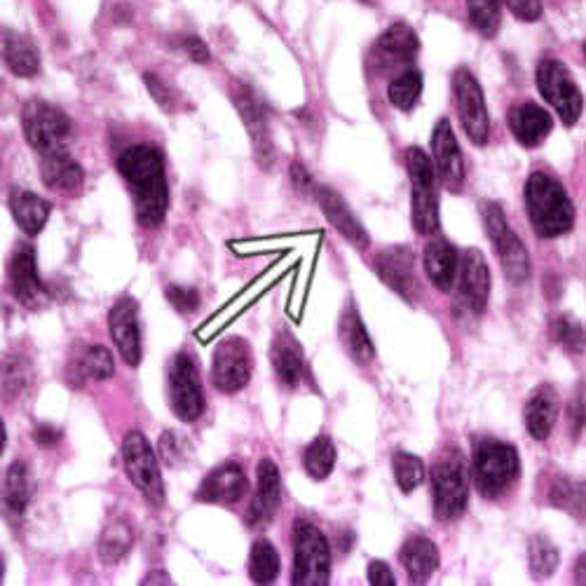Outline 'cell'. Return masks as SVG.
I'll return each instance as SVG.
<instances>
[{"label": "cell", "mask_w": 586, "mask_h": 586, "mask_svg": "<svg viewBox=\"0 0 586 586\" xmlns=\"http://www.w3.org/2000/svg\"><path fill=\"white\" fill-rule=\"evenodd\" d=\"M134 544V533L132 528L127 526L125 521H111L104 528V533L99 535L97 554L104 565H115L125 558L129 551H132Z\"/></svg>", "instance_id": "d590c367"}, {"label": "cell", "mask_w": 586, "mask_h": 586, "mask_svg": "<svg viewBox=\"0 0 586 586\" xmlns=\"http://www.w3.org/2000/svg\"><path fill=\"white\" fill-rule=\"evenodd\" d=\"M460 298L472 312H483L490 296V270L479 249H467L460 256Z\"/></svg>", "instance_id": "44dd1931"}, {"label": "cell", "mask_w": 586, "mask_h": 586, "mask_svg": "<svg viewBox=\"0 0 586 586\" xmlns=\"http://www.w3.org/2000/svg\"><path fill=\"white\" fill-rule=\"evenodd\" d=\"M584 54H586V45H584Z\"/></svg>", "instance_id": "6f0895ef"}, {"label": "cell", "mask_w": 586, "mask_h": 586, "mask_svg": "<svg viewBox=\"0 0 586 586\" xmlns=\"http://www.w3.org/2000/svg\"><path fill=\"white\" fill-rule=\"evenodd\" d=\"M528 563L535 579H547L558 568V549L544 535H533L528 542Z\"/></svg>", "instance_id": "60d3db41"}, {"label": "cell", "mask_w": 586, "mask_h": 586, "mask_svg": "<svg viewBox=\"0 0 586 586\" xmlns=\"http://www.w3.org/2000/svg\"><path fill=\"white\" fill-rule=\"evenodd\" d=\"M291 181L296 190H301V193H310V190H315V181H312V176L308 169H305L301 162H291Z\"/></svg>", "instance_id": "f5cc1de1"}, {"label": "cell", "mask_w": 586, "mask_h": 586, "mask_svg": "<svg viewBox=\"0 0 586 586\" xmlns=\"http://www.w3.org/2000/svg\"><path fill=\"white\" fill-rule=\"evenodd\" d=\"M453 94H455V108H458L462 129L469 136V141L476 146H486L490 136V118L486 99H483V90L472 73L467 68H460L453 76Z\"/></svg>", "instance_id": "7c38bea8"}, {"label": "cell", "mask_w": 586, "mask_h": 586, "mask_svg": "<svg viewBox=\"0 0 586 586\" xmlns=\"http://www.w3.org/2000/svg\"><path fill=\"white\" fill-rule=\"evenodd\" d=\"M143 83H146L148 92H151V97L155 99V104H158L162 111H174L172 94H169L167 85L162 83L158 76H153V73H146V76H143Z\"/></svg>", "instance_id": "681fc988"}, {"label": "cell", "mask_w": 586, "mask_h": 586, "mask_svg": "<svg viewBox=\"0 0 586 586\" xmlns=\"http://www.w3.org/2000/svg\"><path fill=\"white\" fill-rule=\"evenodd\" d=\"M392 469H394V479H397V486L404 490V493H413V490L425 481V465H422L420 458H415V455L411 453L394 455Z\"/></svg>", "instance_id": "7bdbcfd3"}, {"label": "cell", "mask_w": 586, "mask_h": 586, "mask_svg": "<svg viewBox=\"0 0 586 586\" xmlns=\"http://www.w3.org/2000/svg\"><path fill=\"white\" fill-rule=\"evenodd\" d=\"M369 582L376 586H394L397 584V579H394L390 565L383 561H373L369 565Z\"/></svg>", "instance_id": "816d5d0a"}, {"label": "cell", "mask_w": 586, "mask_h": 586, "mask_svg": "<svg viewBox=\"0 0 586 586\" xmlns=\"http://www.w3.org/2000/svg\"><path fill=\"white\" fill-rule=\"evenodd\" d=\"M537 90L547 104L558 113L563 125L572 127L579 120L584 108L582 92L575 80H572L570 71L565 68L563 61L558 59H542L537 66Z\"/></svg>", "instance_id": "30bf717a"}, {"label": "cell", "mask_w": 586, "mask_h": 586, "mask_svg": "<svg viewBox=\"0 0 586 586\" xmlns=\"http://www.w3.org/2000/svg\"><path fill=\"white\" fill-rule=\"evenodd\" d=\"M181 50L186 52L190 59L197 61V64H207V61H209V47L204 45L197 36L181 38Z\"/></svg>", "instance_id": "f907efd6"}, {"label": "cell", "mask_w": 586, "mask_h": 586, "mask_svg": "<svg viewBox=\"0 0 586 586\" xmlns=\"http://www.w3.org/2000/svg\"><path fill=\"white\" fill-rule=\"evenodd\" d=\"M406 172L411 179V214L418 235H434L439 230V197H436V174L429 155L413 146L406 151Z\"/></svg>", "instance_id": "5b68a950"}, {"label": "cell", "mask_w": 586, "mask_h": 586, "mask_svg": "<svg viewBox=\"0 0 586 586\" xmlns=\"http://www.w3.org/2000/svg\"><path fill=\"white\" fill-rule=\"evenodd\" d=\"M425 272L439 291H451L460 272V254L446 240H434L425 247Z\"/></svg>", "instance_id": "83f0119b"}, {"label": "cell", "mask_w": 586, "mask_h": 586, "mask_svg": "<svg viewBox=\"0 0 586 586\" xmlns=\"http://www.w3.org/2000/svg\"><path fill=\"white\" fill-rule=\"evenodd\" d=\"M549 500L556 509L570 514L572 519L586 521V481H575L558 476L549 488Z\"/></svg>", "instance_id": "e575fe53"}, {"label": "cell", "mask_w": 586, "mask_h": 586, "mask_svg": "<svg viewBox=\"0 0 586 586\" xmlns=\"http://www.w3.org/2000/svg\"><path fill=\"white\" fill-rule=\"evenodd\" d=\"M33 383V371L29 359L22 354H10L3 364V392L5 399H19Z\"/></svg>", "instance_id": "ab89813d"}, {"label": "cell", "mask_w": 586, "mask_h": 586, "mask_svg": "<svg viewBox=\"0 0 586 586\" xmlns=\"http://www.w3.org/2000/svg\"><path fill=\"white\" fill-rule=\"evenodd\" d=\"M10 289L12 296L29 310L43 308L47 298H50V291H47V286L38 275L36 254H33V247H29V244H19L15 254H12Z\"/></svg>", "instance_id": "2e32d148"}, {"label": "cell", "mask_w": 586, "mask_h": 586, "mask_svg": "<svg viewBox=\"0 0 586 586\" xmlns=\"http://www.w3.org/2000/svg\"><path fill=\"white\" fill-rule=\"evenodd\" d=\"M40 179L52 193L76 195L85 183V172L78 160H73L66 151L47 153L40 160Z\"/></svg>", "instance_id": "cb8c5ba5"}, {"label": "cell", "mask_w": 586, "mask_h": 586, "mask_svg": "<svg viewBox=\"0 0 586 586\" xmlns=\"http://www.w3.org/2000/svg\"><path fill=\"white\" fill-rule=\"evenodd\" d=\"M10 211L15 216L17 226L22 228V233L36 237L45 228L47 218H50L52 204L40 195L31 193V190H15L10 197Z\"/></svg>", "instance_id": "4dcf8cb0"}, {"label": "cell", "mask_w": 586, "mask_h": 586, "mask_svg": "<svg viewBox=\"0 0 586 586\" xmlns=\"http://www.w3.org/2000/svg\"><path fill=\"white\" fill-rule=\"evenodd\" d=\"M167 301L172 303V308L181 315H193L200 308V293L193 286H179V284H169L165 289Z\"/></svg>", "instance_id": "bcb514c9"}, {"label": "cell", "mask_w": 586, "mask_h": 586, "mask_svg": "<svg viewBox=\"0 0 586 586\" xmlns=\"http://www.w3.org/2000/svg\"><path fill=\"white\" fill-rule=\"evenodd\" d=\"M315 195H317L319 207H322V211H324L326 221H329L331 226L336 228L338 233L352 244V247L369 249V244H371L369 233H366L364 226H361L359 218L352 214V209L347 207V202L343 200V197H340V193H336L333 188L319 186V188H315Z\"/></svg>", "instance_id": "7402d4cb"}, {"label": "cell", "mask_w": 586, "mask_h": 586, "mask_svg": "<svg viewBox=\"0 0 586 586\" xmlns=\"http://www.w3.org/2000/svg\"><path fill=\"white\" fill-rule=\"evenodd\" d=\"M303 465L305 472H308L315 481H324L326 476L333 472V465H336V446H333L329 436H317V439L305 448Z\"/></svg>", "instance_id": "f35d334b"}, {"label": "cell", "mask_w": 586, "mask_h": 586, "mask_svg": "<svg viewBox=\"0 0 586 586\" xmlns=\"http://www.w3.org/2000/svg\"><path fill=\"white\" fill-rule=\"evenodd\" d=\"M399 561L413 584H425L439 568V549L429 537L415 535L401 547Z\"/></svg>", "instance_id": "f1b7e54d"}, {"label": "cell", "mask_w": 586, "mask_h": 586, "mask_svg": "<svg viewBox=\"0 0 586 586\" xmlns=\"http://www.w3.org/2000/svg\"><path fill=\"white\" fill-rule=\"evenodd\" d=\"M258 488L251 507L247 511L249 526H263L268 523L282 502V479H279V469L270 458H263L256 467Z\"/></svg>", "instance_id": "603a6c76"}, {"label": "cell", "mask_w": 586, "mask_h": 586, "mask_svg": "<svg viewBox=\"0 0 586 586\" xmlns=\"http://www.w3.org/2000/svg\"><path fill=\"white\" fill-rule=\"evenodd\" d=\"M420 50L418 33H415L408 24H392L371 50V66L373 71L380 73H394L406 71L413 64L415 54Z\"/></svg>", "instance_id": "4fadbf2b"}, {"label": "cell", "mask_w": 586, "mask_h": 586, "mask_svg": "<svg viewBox=\"0 0 586 586\" xmlns=\"http://www.w3.org/2000/svg\"><path fill=\"white\" fill-rule=\"evenodd\" d=\"M434 514L441 523L458 521L469 504L467 467L458 451L446 453L432 469Z\"/></svg>", "instance_id": "8992f818"}, {"label": "cell", "mask_w": 586, "mask_h": 586, "mask_svg": "<svg viewBox=\"0 0 586 586\" xmlns=\"http://www.w3.org/2000/svg\"><path fill=\"white\" fill-rule=\"evenodd\" d=\"M211 378L221 392L235 394L247 387L251 378V350L247 340L228 338L221 340L214 352Z\"/></svg>", "instance_id": "5bb4252c"}, {"label": "cell", "mask_w": 586, "mask_h": 586, "mask_svg": "<svg viewBox=\"0 0 586 586\" xmlns=\"http://www.w3.org/2000/svg\"><path fill=\"white\" fill-rule=\"evenodd\" d=\"M376 272L394 293H399L404 301L418 298V279H415V258L413 251L406 247L385 249L376 256Z\"/></svg>", "instance_id": "d6986e66"}, {"label": "cell", "mask_w": 586, "mask_h": 586, "mask_svg": "<svg viewBox=\"0 0 586 586\" xmlns=\"http://www.w3.org/2000/svg\"><path fill=\"white\" fill-rule=\"evenodd\" d=\"M483 221H486V230L490 242H493L495 254L500 258V265L504 270V277L511 284H523L530 277V256L526 244L519 240V235L509 228L507 218L500 204L488 202L483 204Z\"/></svg>", "instance_id": "ba28073f"}, {"label": "cell", "mask_w": 586, "mask_h": 586, "mask_svg": "<svg viewBox=\"0 0 586 586\" xmlns=\"http://www.w3.org/2000/svg\"><path fill=\"white\" fill-rule=\"evenodd\" d=\"M108 331L120 357L127 366H139L141 361V329L139 315H136V303L132 298H120L108 312Z\"/></svg>", "instance_id": "ac0fdd59"}, {"label": "cell", "mask_w": 586, "mask_h": 586, "mask_svg": "<svg viewBox=\"0 0 586 586\" xmlns=\"http://www.w3.org/2000/svg\"><path fill=\"white\" fill-rule=\"evenodd\" d=\"M22 129L29 146L40 155L66 151V143L71 139V120H68V115L61 108L38 99L24 106Z\"/></svg>", "instance_id": "52a82bcc"}, {"label": "cell", "mask_w": 586, "mask_h": 586, "mask_svg": "<svg viewBox=\"0 0 586 586\" xmlns=\"http://www.w3.org/2000/svg\"><path fill=\"white\" fill-rule=\"evenodd\" d=\"M279 565H282V561H279L277 549L268 540L254 542L249 554V577L256 584L275 582L279 575Z\"/></svg>", "instance_id": "74e56055"}, {"label": "cell", "mask_w": 586, "mask_h": 586, "mask_svg": "<svg viewBox=\"0 0 586 586\" xmlns=\"http://www.w3.org/2000/svg\"><path fill=\"white\" fill-rule=\"evenodd\" d=\"M558 413H561V397L551 385H542L533 392V397L528 399L526 411H523V418H526V427L530 436L535 441H547L549 434L554 432Z\"/></svg>", "instance_id": "484cf974"}, {"label": "cell", "mask_w": 586, "mask_h": 586, "mask_svg": "<svg viewBox=\"0 0 586 586\" xmlns=\"http://www.w3.org/2000/svg\"><path fill=\"white\" fill-rule=\"evenodd\" d=\"M554 120L544 111L542 106L526 101V104L514 106L509 111V129L514 134V139L526 148L542 146L544 139L551 134Z\"/></svg>", "instance_id": "d4e9b609"}, {"label": "cell", "mask_w": 586, "mask_h": 586, "mask_svg": "<svg viewBox=\"0 0 586 586\" xmlns=\"http://www.w3.org/2000/svg\"><path fill=\"white\" fill-rule=\"evenodd\" d=\"M249 490V481L244 469L237 462L211 469L197 488V500L207 504H235L240 502Z\"/></svg>", "instance_id": "ffe728a7"}, {"label": "cell", "mask_w": 586, "mask_h": 586, "mask_svg": "<svg viewBox=\"0 0 586 586\" xmlns=\"http://www.w3.org/2000/svg\"><path fill=\"white\" fill-rule=\"evenodd\" d=\"M331 577V547L317 526L296 521L293 526V575L296 586H324Z\"/></svg>", "instance_id": "277c9868"}, {"label": "cell", "mask_w": 586, "mask_h": 586, "mask_svg": "<svg viewBox=\"0 0 586 586\" xmlns=\"http://www.w3.org/2000/svg\"><path fill=\"white\" fill-rule=\"evenodd\" d=\"M521 474L519 451L504 441H481L476 446L472 476L483 497H497L514 486Z\"/></svg>", "instance_id": "3957f363"}, {"label": "cell", "mask_w": 586, "mask_h": 586, "mask_svg": "<svg viewBox=\"0 0 586 586\" xmlns=\"http://www.w3.org/2000/svg\"><path fill=\"white\" fill-rule=\"evenodd\" d=\"M526 209L540 237H561L575 226V207L554 176L533 172L526 183Z\"/></svg>", "instance_id": "7a4b0ae2"}, {"label": "cell", "mask_w": 586, "mask_h": 586, "mask_svg": "<svg viewBox=\"0 0 586 586\" xmlns=\"http://www.w3.org/2000/svg\"><path fill=\"white\" fill-rule=\"evenodd\" d=\"M31 493L33 486L29 467H26L24 462H12L3 479V504L8 516H12V519H22L26 507H29L31 502Z\"/></svg>", "instance_id": "d6a6232c"}, {"label": "cell", "mask_w": 586, "mask_h": 586, "mask_svg": "<svg viewBox=\"0 0 586 586\" xmlns=\"http://www.w3.org/2000/svg\"><path fill=\"white\" fill-rule=\"evenodd\" d=\"M568 418H570V429H572V436H577L586 429V385H579L575 397L570 401V411H568Z\"/></svg>", "instance_id": "7dc6e473"}, {"label": "cell", "mask_w": 586, "mask_h": 586, "mask_svg": "<svg viewBox=\"0 0 586 586\" xmlns=\"http://www.w3.org/2000/svg\"><path fill=\"white\" fill-rule=\"evenodd\" d=\"M504 3L521 22H537L542 17V0H504Z\"/></svg>", "instance_id": "c3c4849f"}, {"label": "cell", "mask_w": 586, "mask_h": 586, "mask_svg": "<svg viewBox=\"0 0 586 586\" xmlns=\"http://www.w3.org/2000/svg\"><path fill=\"white\" fill-rule=\"evenodd\" d=\"M270 361L277 380L284 387L293 390V387L301 385V380L305 376V357L298 340L293 338L289 331H279L275 340H272Z\"/></svg>", "instance_id": "4316f807"}, {"label": "cell", "mask_w": 586, "mask_h": 586, "mask_svg": "<svg viewBox=\"0 0 586 586\" xmlns=\"http://www.w3.org/2000/svg\"><path fill=\"white\" fill-rule=\"evenodd\" d=\"M169 406L176 418L183 422H195L204 413V392L200 383V373L190 354H176L169 364L167 376Z\"/></svg>", "instance_id": "8fae6325"}, {"label": "cell", "mask_w": 586, "mask_h": 586, "mask_svg": "<svg viewBox=\"0 0 586 586\" xmlns=\"http://www.w3.org/2000/svg\"><path fill=\"white\" fill-rule=\"evenodd\" d=\"M575 582L586 584V551L584 554H579V558L575 561Z\"/></svg>", "instance_id": "11a10c76"}, {"label": "cell", "mask_w": 586, "mask_h": 586, "mask_svg": "<svg viewBox=\"0 0 586 586\" xmlns=\"http://www.w3.org/2000/svg\"><path fill=\"white\" fill-rule=\"evenodd\" d=\"M118 172L132 190L136 221L143 228H158L169 209L165 158L155 146L139 143L118 158Z\"/></svg>", "instance_id": "6da1fadb"}, {"label": "cell", "mask_w": 586, "mask_h": 586, "mask_svg": "<svg viewBox=\"0 0 586 586\" xmlns=\"http://www.w3.org/2000/svg\"><path fill=\"white\" fill-rule=\"evenodd\" d=\"M432 155L436 174L441 176L444 186L453 193H458L465 186V160H462V151L455 139L451 122L446 118L436 122L432 134Z\"/></svg>", "instance_id": "e0dca14e"}, {"label": "cell", "mask_w": 586, "mask_h": 586, "mask_svg": "<svg viewBox=\"0 0 586 586\" xmlns=\"http://www.w3.org/2000/svg\"><path fill=\"white\" fill-rule=\"evenodd\" d=\"M3 59L15 76L33 78L40 71V52L22 33H3Z\"/></svg>", "instance_id": "1f68e13d"}, {"label": "cell", "mask_w": 586, "mask_h": 586, "mask_svg": "<svg viewBox=\"0 0 586 586\" xmlns=\"http://www.w3.org/2000/svg\"><path fill=\"white\" fill-rule=\"evenodd\" d=\"M469 22L481 36L493 38L500 29L502 17V0H467Z\"/></svg>", "instance_id": "b9f144b4"}, {"label": "cell", "mask_w": 586, "mask_h": 586, "mask_svg": "<svg viewBox=\"0 0 586 586\" xmlns=\"http://www.w3.org/2000/svg\"><path fill=\"white\" fill-rule=\"evenodd\" d=\"M76 383L83 380H108L115 373V359L104 345H87L83 352L73 359Z\"/></svg>", "instance_id": "836d02e7"}, {"label": "cell", "mask_w": 586, "mask_h": 586, "mask_svg": "<svg viewBox=\"0 0 586 586\" xmlns=\"http://www.w3.org/2000/svg\"><path fill=\"white\" fill-rule=\"evenodd\" d=\"M122 465H125L127 479L146 497V502L155 507L165 504V481H162L158 458L141 432H129L122 441Z\"/></svg>", "instance_id": "9c48e42d"}, {"label": "cell", "mask_w": 586, "mask_h": 586, "mask_svg": "<svg viewBox=\"0 0 586 586\" xmlns=\"http://www.w3.org/2000/svg\"><path fill=\"white\" fill-rule=\"evenodd\" d=\"M420 94L422 76L415 68H406V71L397 73V76L390 80V85H387V99H390V104L404 113L413 111V108L418 106Z\"/></svg>", "instance_id": "8d00e7d4"}, {"label": "cell", "mask_w": 586, "mask_h": 586, "mask_svg": "<svg viewBox=\"0 0 586 586\" xmlns=\"http://www.w3.org/2000/svg\"><path fill=\"white\" fill-rule=\"evenodd\" d=\"M554 338L568 352L586 350V326L582 322H577L575 317H558L554 322Z\"/></svg>", "instance_id": "ee69618b"}, {"label": "cell", "mask_w": 586, "mask_h": 586, "mask_svg": "<svg viewBox=\"0 0 586 586\" xmlns=\"http://www.w3.org/2000/svg\"><path fill=\"white\" fill-rule=\"evenodd\" d=\"M233 101L237 106V113L247 127L251 146H254V155L256 162L263 169H270L272 162H275V143H272V134H270V125H268V115H265V108L254 90L247 85H237L233 92Z\"/></svg>", "instance_id": "9a60e30c"}, {"label": "cell", "mask_w": 586, "mask_h": 586, "mask_svg": "<svg viewBox=\"0 0 586 586\" xmlns=\"http://www.w3.org/2000/svg\"><path fill=\"white\" fill-rule=\"evenodd\" d=\"M143 584H169V575H165L162 570H153V575L143 579Z\"/></svg>", "instance_id": "9f6ffc18"}, {"label": "cell", "mask_w": 586, "mask_h": 586, "mask_svg": "<svg viewBox=\"0 0 586 586\" xmlns=\"http://www.w3.org/2000/svg\"><path fill=\"white\" fill-rule=\"evenodd\" d=\"M158 451H160V458H162V462H165V465L176 467V465H181V462L188 460L190 444L186 439H183L179 432H162Z\"/></svg>", "instance_id": "f6af8a7d"}, {"label": "cell", "mask_w": 586, "mask_h": 586, "mask_svg": "<svg viewBox=\"0 0 586 586\" xmlns=\"http://www.w3.org/2000/svg\"><path fill=\"white\" fill-rule=\"evenodd\" d=\"M338 338L343 343L345 352L350 354V359L357 361V364L366 366L369 361L376 357V347H373V340L366 331L364 322H361L359 312L350 303L343 310V315L338 319Z\"/></svg>", "instance_id": "f546056e"}, {"label": "cell", "mask_w": 586, "mask_h": 586, "mask_svg": "<svg viewBox=\"0 0 586 586\" xmlns=\"http://www.w3.org/2000/svg\"><path fill=\"white\" fill-rule=\"evenodd\" d=\"M33 439H36L38 446L50 448L54 444H59L61 432H59L57 427H52V425H38L36 432H33Z\"/></svg>", "instance_id": "db71d44e"}]
</instances>
